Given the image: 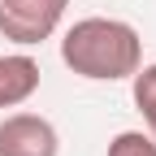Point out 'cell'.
<instances>
[{
	"mask_svg": "<svg viewBox=\"0 0 156 156\" xmlns=\"http://www.w3.org/2000/svg\"><path fill=\"white\" fill-rule=\"evenodd\" d=\"M61 61L91 83H122L143 65V39L122 17H83L61 35Z\"/></svg>",
	"mask_w": 156,
	"mask_h": 156,
	"instance_id": "1",
	"label": "cell"
},
{
	"mask_svg": "<svg viewBox=\"0 0 156 156\" xmlns=\"http://www.w3.org/2000/svg\"><path fill=\"white\" fill-rule=\"evenodd\" d=\"M69 0H0V35L22 48H35L56 35Z\"/></svg>",
	"mask_w": 156,
	"mask_h": 156,
	"instance_id": "2",
	"label": "cell"
},
{
	"mask_svg": "<svg viewBox=\"0 0 156 156\" xmlns=\"http://www.w3.org/2000/svg\"><path fill=\"white\" fill-rule=\"evenodd\" d=\"M61 134L39 113H9L0 122V156H56Z\"/></svg>",
	"mask_w": 156,
	"mask_h": 156,
	"instance_id": "3",
	"label": "cell"
},
{
	"mask_svg": "<svg viewBox=\"0 0 156 156\" xmlns=\"http://www.w3.org/2000/svg\"><path fill=\"white\" fill-rule=\"evenodd\" d=\"M39 61L26 52H9L0 56V108H17L26 104L30 95L39 91Z\"/></svg>",
	"mask_w": 156,
	"mask_h": 156,
	"instance_id": "4",
	"label": "cell"
},
{
	"mask_svg": "<svg viewBox=\"0 0 156 156\" xmlns=\"http://www.w3.org/2000/svg\"><path fill=\"white\" fill-rule=\"evenodd\" d=\"M130 95H134V108L143 113L147 122V134L156 143V65H139L130 74Z\"/></svg>",
	"mask_w": 156,
	"mask_h": 156,
	"instance_id": "5",
	"label": "cell"
},
{
	"mask_svg": "<svg viewBox=\"0 0 156 156\" xmlns=\"http://www.w3.org/2000/svg\"><path fill=\"white\" fill-rule=\"evenodd\" d=\"M108 156H156V143L143 130H122V134H113Z\"/></svg>",
	"mask_w": 156,
	"mask_h": 156,
	"instance_id": "6",
	"label": "cell"
}]
</instances>
